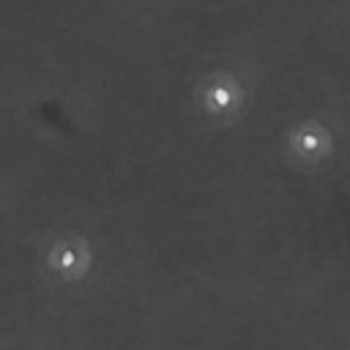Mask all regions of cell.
<instances>
[{
  "label": "cell",
  "instance_id": "2",
  "mask_svg": "<svg viewBox=\"0 0 350 350\" xmlns=\"http://www.w3.org/2000/svg\"><path fill=\"white\" fill-rule=\"evenodd\" d=\"M328 150V137L323 131H314V129H301L295 137H293V153L304 161H317L323 159Z\"/></svg>",
  "mask_w": 350,
  "mask_h": 350
},
{
  "label": "cell",
  "instance_id": "1",
  "mask_svg": "<svg viewBox=\"0 0 350 350\" xmlns=\"http://www.w3.org/2000/svg\"><path fill=\"white\" fill-rule=\"evenodd\" d=\"M46 265L66 282H79L90 268V249L79 238H60L46 252Z\"/></svg>",
  "mask_w": 350,
  "mask_h": 350
}]
</instances>
